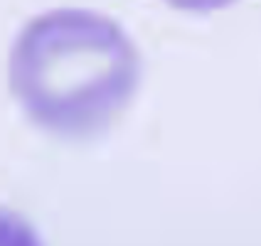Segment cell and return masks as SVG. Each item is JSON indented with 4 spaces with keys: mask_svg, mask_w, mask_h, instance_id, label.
<instances>
[{
    "mask_svg": "<svg viewBox=\"0 0 261 246\" xmlns=\"http://www.w3.org/2000/svg\"><path fill=\"white\" fill-rule=\"evenodd\" d=\"M8 84L40 130L87 141L126 114L141 84V54L116 20L59 8L20 30L8 59Z\"/></svg>",
    "mask_w": 261,
    "mask_h": 246,
    "instance_id": "1",
    "label": "cell"
},
{
    "mask_svg": "<svg viewBox=\"0 0 261 246\" xmlns=\"http://www.w3.org/2000/svg\"><path fill=\"white\" fill-rule=\"evenodd\" d=\"M170 8L180 10V13L190 15H207V13H217L222 8L232 5L237 0H165Z\"/></svg>",
    "mask_w": 261,
    "mask_h": 246,
    "instance_id": "2",
    "label": "cell"
}]
</instances>
